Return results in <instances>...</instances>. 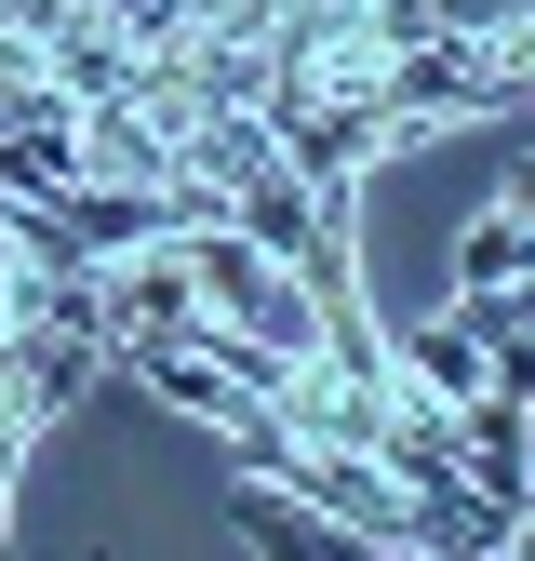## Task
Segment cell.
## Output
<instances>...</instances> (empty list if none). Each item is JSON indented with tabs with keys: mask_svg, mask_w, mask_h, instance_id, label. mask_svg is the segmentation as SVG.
<instances>
[{
	"mask_svg": "<svg viewBox=\"0 0 535 561\" xmlns=\"http://www.w3.org/2000/svg\"><path fill=\"white\" fill-rule=\"evenodd\" d=\"M201 321V280H187V241H148V254H107V362L148 334H187Z\"/></svg>",
	"mask_w": 535,
	"mask_h": 561,
	"instance_id": "6da1fadb",
	"label": "cell"
},
{
	"mask_svg": "<svg viewBox=\"0 0 535 561\" xmlns=\"http://www.w3.org/2000/svg\"><path fill=\"white\" fill-rule=\"evenodd\" d=\"M94 375H107V347H94V334L14 321V388H0V401H14L27 428H54V414H81V388H94Z\"/></svg>",
	"mask_w": 535,
	"mask_h": 561,
	"instance_id": "7a4b0ae2",
	"label": "cell"
},
{
	"mask_svg": "<svg viewBox=\"0 0 535 561\" xmlns=\"http://www.w3.org/2000/svg\"><path fill=\"white\" fill-rule=\"evenodd\" d=\"M81 174H121V187H161L174 174V134L134 107V94H94L81 107Z\"/></svg>",
	"mask_w": 535,
	"mask_h": 561,
	"instance_id": "3957f363",
	"label": "cell"
},
{
	"mask_svg": "<svg viewBox=\"0 0 535 561\" xmlns=\"http://www.w3.org/2000/svg\"><path fill=\"white\" fill-rule=\"evenodd\" d=\"M241 535H254V561H362V548H375V535H349V522L268 495V481H241Z\"/></svg>",
	"mask_w": 535,
	"mask_h": 561,
	"instance_id": "277c9868",
	"label": "cell"
},
{
	"mask_svg": "<svg viewBox=\"0 0 535 561\" xmlns=\"http://www.w3.org/2000/svg\"><path fill=\"white\" fill-rule=\"evenodd\" d=\"M388 375L429 388V401H468V388H482V334H468L455 308H442V321H401V334H388Z\"/></svg>",
	"mask_w": 535,
	"mask_h": 561,
	"instance_id": "5b68a950",
	"label": "cell"
},
{
	"mask_svg": "<svg viewBox=\"0 0 535 561\" xmlns=\"http://www.w3.org/2000/svg\"><path fill=\"white\" fill-rule=\"evenodd\" d=\"M535 267V228L509 215V201H496V215H468V241H455V280H522Z\"/></svg>",
	"mask_w": 535,
	"mask_h": 561,
	"instance_id": "8992f818",
	"label": "cell"
},
{
	"mask_svg": "<svg viewBox=\"0 0 535 561\" xmlns=\"http://www.w3.org/2000/svg\"><path fill=\"white\" fill-rule=\"evenodd\" d=\"M14 455H27V414L0 401V508H14Z\"/></svg>",
	"mask_w": 535,
	"mask_h": 561,
	"instance_id": "52a82bcc",
	"label": "cell"
},
{
	"mask_svg": "<svg viewBox=\"0 0 535 561\" xmlns=\"http://www.w3.org/2000/svg\"><path fill=\"white\" fill-rule=\"evenodd\" d=\"M496 201H509V215H522V228H535V148H522V161H509V187H496Z\"/></svg>",
	"mask_w": 535,
	"mask_h": 561,
	"instance_id": "ba28073f",
	"label": "cell"
},
{
	"mask_svg": "<svg viewBox=\"0 0 535 561\" xmlns=\"http://www.w3.org/2000/svg\"><path fill=\"white\" fill-rule=\"evenodd\" d=\"M522 495H535V401H522Z\"/></svg>",
	"mask_w": 535,
	"mask_h": 561,
	"instance_id": "9c48e42d",
	"label": "cell"
},
{
	"mask_svg": "<svg viewBox=\"0 0 535 561\" xmlns=\"http://www.w3.org/2000/svg\"><path fill=\"white\" fill-rule=\"evenodd\" d=\"M362 561H429V548H362Z\"/></svg>",
	"mask_w": 535,
	"mask_h": 561,
	"instance_id": "30bf717a",
	"label": "cell"
}]
</instances>
